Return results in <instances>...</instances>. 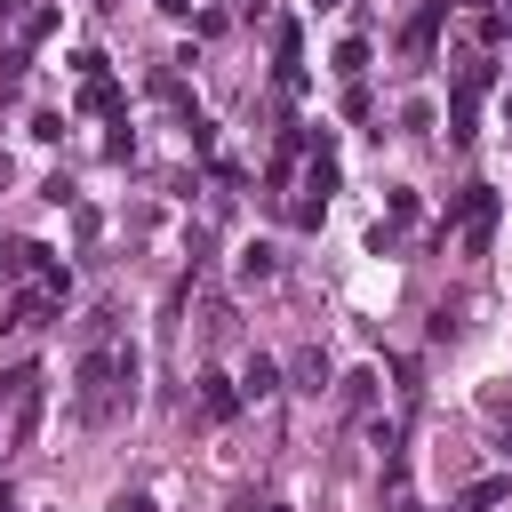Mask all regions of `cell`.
<instances>
[{
	"label": "cell",
	"instance_id": "6da1fadb",
	"mask_svg": "<svg viewBox=\"0 0 512 512\" xmlns=\"http://www.w3.org/2000/svg\"><path fill=\"white\" fill-rule=\"evenodd\" d=\"M488 224H496V200H488V192H472V200H464V232H456V240H464V256H480V248H488Z\"/></svg>",
	"mask_w": 512,
	"mask_h": 512
},
{
	"label": "cell",
	"instance_id": "7a4b0ae2",
	"mask_svg": "<svg viewBox=\"0 0 512 512\" xmlns=\"http://www.w3.org/2000/svg\"><path fill=\"white\" fill-rule=\"evenodd\" d=\"M328 384V360L320 352H296V392H320Z\"/></svg>",
	"mask_w": 512,
	"mask_h": 512
},
{
	"label": "cell",
	"instance_id": "3957f363",
	"mask_svg": "<svg viewBox=\"0 0 512 512\" xmlns=\"http://www.w3.org/2000/svg\"><path fill=\"white\" fill-rule=\"evenodd\" d=\"M112 512H152V496H120V504H112Z\"/></svg>",
	"mask_w": 512,
	"mask_h": 512
}]
</instances>
